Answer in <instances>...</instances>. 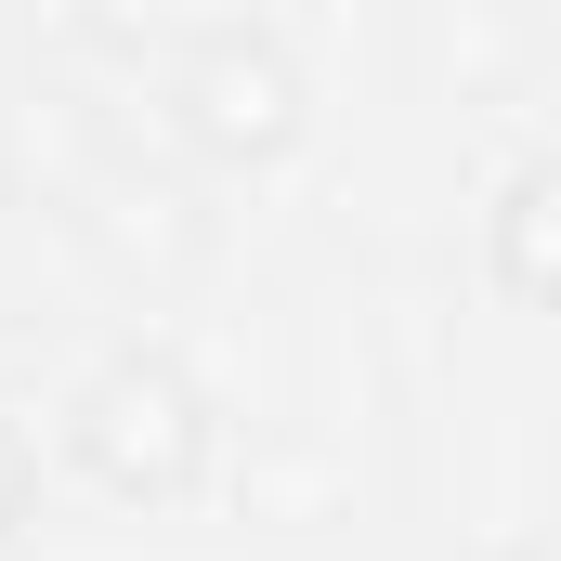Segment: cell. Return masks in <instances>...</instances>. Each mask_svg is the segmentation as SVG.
Instances as JSON below:
<instances>
[{
    "instance_id": "7a4b0ae2",
    "label": "cell",
    "mask_w": 561,
    "mask_h": 561,
    "mask_svg": "<svg viewBox=\"0 0 561 561\" xmlns=\"http://www.w3.org/2000/svg\"><path fill=\"white\" fill-rule=\"evenodd\" d=\"M170 131L196 144L209 170H275L287 144L313 131V79L287 66V39L262 26H196L170 66Z\"/></svg>"
},
{
    "instance_id": "3957f363",
    "label": "cell",
    "mask_w": 561,
    "mask_h": 561,
    "mask_svg": "<svg viewBox=\"0 0 561 561\" xmlns=\"http://www.w3.org/2000/svg\"><path fill=\"white\" fill-rule=\"evenodd\" d=\"M496 287L523 313L549 300V170H510V196H496Z\"/></svg>"
},
{
    "instance_id": "277c9868",
    "label": "cell",
    "mask_w": 561,
    "mask_h": 561,
    "mask_svg": "<svg viewBox=\"0 0 561 561\" xmlns=\"http://www.w3.org/2000/svg\"><path fill=\"white\" fill-rule=\"evenodd\" d=\"M26 496H39V457H26V431L0 419V549H13V523H26Z\"/></svg>"
},
{
    "instance_id": "6da1fadb",
    "label": "cell",
    "mask_w": 561,
    "mask_h": 561,
    "mask_svg": "<svg viewBox=\"0 0 561 561\" xmlns=\"http://www.w3.org/2000/svg\"><path fill=\"white\" fill-rule=\"evenodd\" d=\"M66 457L118 496V510H183L209 483V392L170 353H105L66 392Z\"/></svg>"
}]
</instances>
